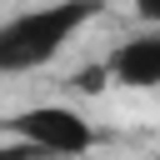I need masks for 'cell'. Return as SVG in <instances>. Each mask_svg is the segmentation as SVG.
<instances>
[{
  "label": "cell",
  "mask_w": 160,
  "mask_h": 160,
  "mask_svg": "<svg viewBox=\"0 0 160 160\" xmlns=\"http://www.w3.org/2000/svg\"><path fill=\"white\" fill-rule=\"evenodd\" d=\"M135 15H140L145 25H155V20H160V0H135Z\"/></svg>",
  "instance_id": "4"
},
{
  "label": "cell",
  "mask_w": 160,
  "mask_h": 160,
  "mask_svg": "<svg viewBox=\"0 0 160 160\" xmlns=\"http://www.w3.org/2000/svg\"><path fill=\"white\" fill-rule=\"evenodd\" d=\"M100 10H105V0H50V5L0 20V75L45 70Z\"/></svg>",
  "instance_id": "1"
},
{
  "label": "cell",
  "mask_w": 160,
  "mask_h": 160,
  "mask_svg": "<svg viewBox=\"0 0 160 160\" xmlns=\"http://www.w3.org/2000/svg\"><path fill=\"white\" fill-rule=\"evenodd\" d=\"M105 75L125 90H155L160 85V30H140L120 40L105 60Z\"/></svg>",
  "instance_id": "3"
},
{
  "label": "cell",
  "mask_w": 160,
  "mask_h": 160,
  "mask_svg": "<svg viewBox=\"0 0 160 160\" xmlns=\"http://www.w3.org/2000/svg\"><path fill=\"white\" fill-rule=\"evenodd\" d=\"M0 130L30 150H50V155H85L95 150V125L70 110V105H30L0 120Z\"/></svg>",
  "instance_id": "2"
}]
</instances>
